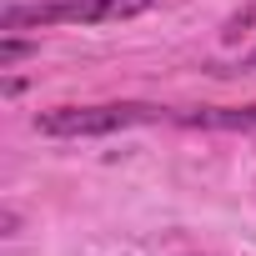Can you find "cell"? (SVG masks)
Returning a JSON list of instances; mask_svg holds the SVG:
<instances>
[{
	"label": "cell",
	"instance_id": "obj_1",
	"mask_svg": "<svg viewBox=\"0 0 256 256\" xmlns=\"http://www.w3.org/2000/svg\"><path fill=\"white\" fill-rule=\"evenodd\" d=\"M166 110L151 100H106V106H56L46 116H36L40 136H110L126 126H151Z\"/></svg>",
	"mask_w": 256,
	"mask_h": 256
},
{
	"label": "cell",
	"instance_id": "obj_2",
	"mask_svg": "<svg viewBox=\"0 0 256 256\" xmlns=\"http://www.w3.org/2000/svg\"><path fill=\"white\" fill-rule=\"evenodd\" d=\"M151 10V0H46V6H6L0 30L20 26H106V20H131Z\"/></svg>",
	"mask_w": 256,
	"mask_h": 256
},
{
	"label": "cell",
	"instance_id": "obj_3",
	"mask_svg": "<svg viewBox=\"0 0 256 256\" xmlns=\"http://www.w3.org/2000/svg\"><path fill=\"white\" fill-rule=\"evenodd\" d=\"M176 120L191 131H256V106H196Z\"/></svg>",
	"mask_w": 256,
	"mask_h": 256
},
{
	"label": "cell",
	"instance_id": "obj_4",
	"mask_svg": "<svg viewBox=\"0 0 256 256\" xmlns=\"http://www.w3.org/2000/svg\"><path fill=\"white\" fill-rule=\"evenodd\" d=\"M20 56H30V46H26V40H0V66H16Z\"/></svg>",
	"mask_w": 256,
	"mask_h": 256
},
{
	"label": "cell",
	"instance_id": "obj_5",
	"mask_svg": "<svg viewBox=\"0 0 256 256\" xmlns=\"http://www.w3.org/2000/svg\"><path fill=\"white\" fill-rule=\"evenodd\" d=\"M251 66H256V50H251Z\"/></svg>",
	"mask_w": 256,
	"mask_h": 256
}]
</instances>
